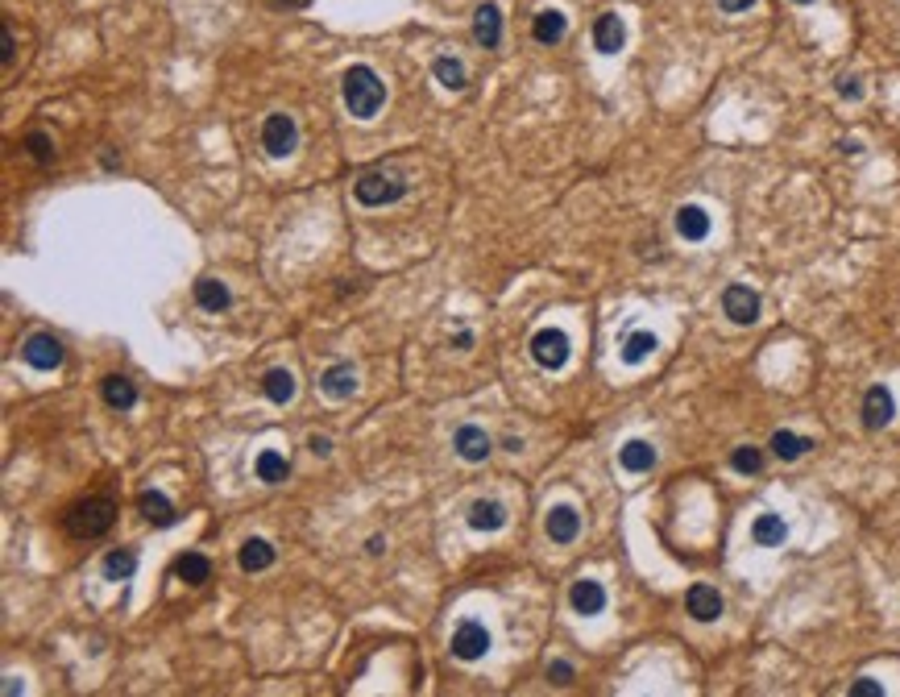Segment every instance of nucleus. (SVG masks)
I'll use <instances>...</instances> for the list:
<instances>
[{
    "label": "nucleus",
    "mask_w": 900,
    "mask_h": 697,
    "mask_svg": "<svg viewBox=\"0 0 900 697\" xmlns=\"http://www.w3.org/2000/svg\"><path fill=\"white\" fill-rule=\"evenodd\" d=\"M652 353H656V333H647V328H635V333H626V336H623V362H626V365H644Z\"/></svg>",
    "instance_id": "nucleus-25"
},
{
    "label": "nucleus",
    "mask_w": 900,
    "mask_h": 697,
    "mask_svg": "<svg viewBox=\"0 0 900 697\" xmlns=\"http://www.w3.org/2000/svg\"><path fill=\"white\" fill-rule=\"evenodd\" d=\"M25 150L34 154V162H50V158H54V141H50L46 133H30V138H25Z\"/></svg>",
    "instance_id": "nucleus-34"
},
{
    "label": "nucleus",
    "mask_w": 900,
    "mask_h": 697,
    "mask_svg": "<svg viewBox=\"0 0 900 697\" xmlns=\"http://www.w3.org/2000/svg\"><path fill=\"white\" fill-rule=\"evenodd\" d=\"M21 357H25V365H34V370H59L63 341L50 333H34V336H25V344H21Z\"/></svg>",
    "instance_id": "nucleus-6"
},
{
    "label": "nucleus",
    "mask_w": 900,
    "mask_h": 697,
    "mask_svg": "<svg viewBox=\"0 0 900 697\" xmlns=\"http://www.w3.org/2000/svg\"><path fill=\"white\" fill-rule=\"evenodd\" d=\"M365 548H370V557H382V552H386V540H382V536H370Z\"/></svg>",
    "instance_id": "nucleus-40"
},
{
    "label": "nucleus",
    "mask_w": 900,
    "mask_h": 697,
    "mask_svg": "<svg viewBox=\"0 0 900 697\" xmlns=\"http://www.w3.org/2000/svg\"><path fill=\"white\" fill-rule=\"evenodd\" d=\"M469 344H473V333H457V336H452V349H469Z\"/></svg>",
    "instance_id": "nucleus-42"
},
{
    "label": "nucleus",
    "mask_w": 900,
    "mask_h": 697,
    "mask_svg": "<svg viewBox=\"0 0 900 697\" xmlns=\"http://www.w3.org/2000/svg\"><path fill=\"white\" fill-rule=\"evenodd\" d=\"M353 196H357V204H365V208H386V204H399V199L407 196V183H402L399 175H386V170H370V175H362L353 183Z\"/></svg>",
    "instance_id": "nucleus-3"
},
{
    "label": "nucleus",
    "mask_w": 900,
    "mask_h": 697,
    "mask_svg": "<svg viewBox=\"0 0 900 697\" xmlns=\"http://www.w3.org/2000/svg\"><path fill=\"white\" fill-rule=\"evenodd\" d=\"M452 449H457V457L460 461H486L489 452H494V444H489V436L481 432L478 423H460L457 428V436H452Z\"/></svg>",
    "instance_id": "nucleus-10"
},
{
    "label": "nucleus",
    "mask_w": 900,
    "mask_h": 697,
    "mask_svg": "<svg viewBox=\"0 0 900 697\" xmlns=\"http://www.w3.org/2000/svg\"><path fill=\"white\" fill-rule=\"evenodd\" d=\"M892 415H896V403H892L888 386H867V394H863V423H867L871 432H880V428L892 423Z\"/></svg>",
    "instance_id": "nucleus-9"
},
{
    "label": "nucleus",
    "mask_w": 900,
    "mask_h": 697,
    "mask_svg": "<svg viewBox=\"0 0 900 697\" xmlns=\"http://www.w3.org/2000/svg\"><path fill=\"white\" fill-rule=\"evenodd\" d=\"M295 141H299V129H295V117H286V112H270L262 125V146L270 158H286L295 150Z\"/></svg>",
    "instance_id": "nucleus-4"
},
{
    "label": "nucleus",
    "mask_w": 900,
    "mask_h": 697,
    "mask_svg": "<svg viewBox=\"0 0 900 697\" xmlns=\"http://www.w3.org/2000/svg\"><path fill=\"white\" fill-rule=\"evenodd\" d=\"M565 34H568V17L560 9H544V13H536V21H531V38H536L539 46H556Z\"/></svg>",
    "instance_id": "nucleus-19"
},
{
    "label": "nucleus",
    "mask_w": 900,
    "mask_h": 697,
    "mask_svg": "<svg viewBox=\"0 0 900 697\" xmlns=\"http://www.w3.org/2000/svg\"><path fill=\"white\" fill-rule=\"evenodd\" d=\"M254 473H257V481H266V486H278V481H286L291 465H286V457L278 449H262L254 461Z\"/></svg>",
    "instance_id": "nucleus-24"
},
{
    "label": "nucleus",
    "mask_w": 900,
    "mask_h": 697,
    "mask_svg": "<svg viewBox=\"0 0 900 697\" xmlns=\"http://www.w3.org/2000/svg\"><path fill=\"white\" fill-rule=\"evenodd\" d=\"M133 569H138V557L129 548H117V552H108L104 557V577L108 581H129L133 577Z\"/></svg>",
    "instance_id": "nucleus-32"
},
{
    "label": "nucleus",
    "mask_w": 900,
    "mask_h": 697,
    "mask_svg": "<svg viewBox=\"0 0 900 697\" xmlns=\"http://www.w3.org/2000/svg\"><path fill=\"white\" fill-rule=\"evenodd\" d=\"M275 5H304V0H275Z\"/></svg>",
    "instance_id": "nucleus-43"
},
{
    "label": "nucleus",
    "mask_w": 900,
    "mask_h": 697,
    "mask_svg": "<svg viewBox=\"0 0 900 697\" xmlns=\"http://www.w3.org/2000/svg\"><path fill=\"white\" fill-rule=\"evenodd\" d=\"M722 5V13H743V9H751L755 0H718Z\"/></svg>",
    "instance_id": "nucleus-39"
},
{
    "label": "nucleus",
    "mask_w": 900,
    "mask_h": 697,
    "mask_svg": "<svg viewBox=\"0 0 900 697\" xmlns=\"http://www.w3.org/2000/svg\"><path fill=\"white\" fill-rule=\"evenodd\" d=\"M67 536H75V540H100L112 523H117V502L104 499V494H96V499H83L75 502L67 511Z\"/></svg>",
    "instance_id": "nucleus-2"
},
{
    "label": "nucleus",
    "mask_w": 900,
    "mask_h": 697,
    "mask_svg": "<svg viewBox=\"0 0 900 697\" xmlns=\"http://www.w3.org/2000/svg\"><path fill=\"white\" fill-rule=\"evenodd\" d=\"M838 96L842 100H863V79L859 75H838Z\"/></svg>",
    "instance_id": "nucleus-35"
},
{
    "label": "nucleus",
    "mask_w": 900,
    "mask_h": 697,
    "mask_svg": "<svg viewBox=\"0 0 900 697\" xmlns=\"http://www.w3.org/2000/svg\"><path fill=\"white\" fill-rule=\"evenodd\" d=\"M431 75L440 79V88H449V92L465 88V67H460V59H452V54H440V59L431 63Z\"/></svg>",
    "instance_id": "nucleus-31"
},
{
    "label": "nucleus",
    "mask_w": 900,
    "mask_h": 697,
    "mask_svg": "<svg viewBox=\"0 0 900 697\" xmlns=\"http://www.w3.org/2000/svg\"><path fill=\"white\" fill-rule=\"evenodd\" d=\"M793 5H813V0H793Z\"/></svg>",
    "instance_id": "nucleus-44"
},
{
    "label": "nucleus",
    "mask_w": 900,
    "mask_h": 697,
    "mask_svg": "<svg viewBox=\"0 0 900 697\" xmlns=\"http://www.w3.org/2000/svg\"><path fill=\"white\" fill-rule=\"evenodd\" d=\"M531 357H536L544 370H560L568 362V336L560 328H539L531 336Z\"/></svg>",
    "instance_id": "nucleus-7"
},
{
    "label": "nucleus",
    "mask_w": 900,
    "mask_h": 697,
    "mask_svg": "<svg viewBox=\"0 0 900 697\" xmlns=\"http://www.w3.org/2000/svg\"><path fill=\"white\" fill-rule=\"evenodd\" d=\"M685 610L697 623H714L718 615H722V594H718L714 586H693L685 594Z\"/></svg>",
    "instance_id": "nucleus-12"
},
{
    "label": "nucleus",
    "mask_w": 900,
    "mask_h": 697,
    "mask_svg": "<svg viewBox=\"0 0 900 697\" xmlns=\"http://www.w3.org/2000/svg\"><path fill=\"white\" fill-rule=\"evenodd\" d=\"M676 233L685 237V241H705L710 237V212L702 204H685L676 212Z\"/></svg>",
    "instance_id": "nucleus-20"
},
{
    "label": "nucleus",
    "mask_w": 900,
    "mask_h": 697,
    "mask_svg": "<svg viewBox=\"0 0 900 697\" xmlns=\"http://www.w3.org/2000/svg\"><path fill=\"white\" fill-rule=\"evenodd\" d=\"M237 565H241L245 573H262V569H270L275 565V548H270V540H245L241 544V552H237Z\"/></svg>",
    "instance_id": "nucleus-22"
},
{
    "label": "nucleus",
    "mask_w": 900,
    "mask_h": 697,
    "mask_svg": "<svg viewBox=\"0 0 900 697\" xmlns=\"http://www.w3.org/2000/svg\"><path fill=\"white\" fill-rule=\"evenodd\" d=\"M568 606L577 610V615H585V619H594V615L606 610V589L597 586V581H573V589H568Z\"/></svg>",
    "instance_id": "nucleus-11"
},
{
    "label": "nucleus",
    "mask_w": 900,
    "mask_h": 697,
    "mask_svg": "<svg viewBox=\"0 0 900 697\" xmlns=\"http://www.w3.org/2000/svg\"><path fill=\"white\" fill-rule=\"evenodd\" d=\"M341 92H344V109H349L357 121H373L382 112V104H386V88H382L378 71L365 67V63L344 71Z\"/></svg>",
    "instance_id": "nucleus-1"
},
{
    "label": "nucleus",
    "mask_w": 900,
    "mask_h": 697,
    "mask_svg": "<svg viewBox=\"0 0 900 697\" xmlns=\"http://www.w3.org/2000/svg\"><path fill=\"white\" fill-rule=\"evenodd\" d=\"M473 38H478L486 50H494L502 42V9L498 5H481V9L473 13Z\"/></svg>",
    "instance_id": "nucleus-18"
},
{
    "label": "nucleus",
    "mask_w": 900,
    "mask_h": 697,
    "mask_svg": "<svg viewBox=\"0 0 900 697\" xmlns=\"http://www.w3.org/2000/svg\"><path fill=\"white\" fill-rule=\"evenodd\" d=\"M618 465H623L626 473H647L656 465V449L647 440H626L623 449H618Z\"/></svg>",
    "instance_id": "nucleus-23"
},
{
    "label": "nucleus",
    "mask_w": 900,
    "mask_h": 697,
    "mask_svg": "<svg viewBox=\"0 0 900 697\" xmlns=\"http://www.w3.org/2000/svg\"><path fill=\"white\" fill-rule=\"evenodd\" d=\"M768 449H772L780 461H797V457H805V452L813 449V440L809 436H797V432H776Z\"/></svg>",
    "instance_id": "nucleus-30"
},
{
    "label": "nucleus",
    "mask_w": 900,
    "mask_h": 697,
    "mask_svg": "<svg viewBox=\"0 0 900 697\" xmlns=\"http://www.w3.org/2000/svg\"><path fill=\"white\" fill-rule=\"evenodd\" d=\"M307 449H312L315 457H328V452H333V440H328V436H307Z\"/></svg>",
    "instance_id": "nucleus-38"
},
{
    "label": "nucleus",
    "mask_w": 900,
    "mask_h": 697,
    "mask_svg": "<svg viewBox=\"0 0 900 697\" xmlns=\"http://www.w3.org/2000/svg\"><path fill=\"white\" fill-rule=\"evenodd\" d=\"M196 304L204 307V312H225V307L233 304V295H228L225 283H216V278H199L196 283Z\"/></svg>",
    "instance_id": "nucleus-28"
},
{
    "label": "nucleus",
    "mask_w": 900,
    "mask_h": 697,
    "mask_svg": "<svg viewBox=\"0 0 900 697\" xmlns=\"http://www.w3.org/2000/svg\"><path fill=\"white\" fill-rule=\"evenodd\" d=\"M0 42H5V54H0V59H5V67H9V63H13V34L5 30V38H0Z\"/></svg>",
    "instance_id": "nucleus-41"
},
{
    "label": "nucleus",
    "mask_w": 900,
    "mask_h": 697,
    "mask_svg": "<svg viewBox=\"0 0 900 697\" xmlns=\"http://www.w3.org/2000/svg\"><path fill=\"white\" fill-rule=\"evenodd\" d=\"M175 577L187 581V586H204V581L212 577V565H208V557H199V552H183V557L175 560Z\"/></svg>",
    "instance_id": "nucleus-29"
},
{
    "label": "nucleus",
    "mask_w": 900,
    "mask_h": 697,
    "mask_svg": "<svg viewBox=\"0 0 900 697\" xmlns=\"http://www.w3.org/2000/svg\"><path fill=\"white\" fill-rule=\"evenodd\" d=\"M262 394L270 399V403H278V407H286L295 399V373L291 370H266V378H262Z\"/></svg>",
    "instance_id": "nucleus-26"
},
{
    "label": "nucleus",
    "mask_w": 900,
    "mask_h": 697,
    "mask_svg": "<svg viewBox=\"0 0 900 697\" xmlns=\"http://www.w3.org/2000/svg\"><path fill=\"white\" fill-rule=\"evenodd\" d=\"M469 528L473 531H498V528H507V507H502V502H494V499H478L469 507Z\"/></svg>",
    "instance_id": "nucleus-21"
},
{
    "label": "nucleus",
    "mask_w": 900,
    "mask_h": 697,
    "mask_svg": "<svg viewBox=\"0 0 900 697\" xmlns=\"http://www.w3.org/2000/svg\"><path fill=\"white\" fill-rule=\"evenodd\" d=\"M138 511L146 515V519L154 523V528H170V523L179 519L175 502H170L162 490H141V494H138Z\"/></svg>",
    "instance_id": "nucleus-15"
},
{
    "label": "nucleus",
    "mask_w": 900,
    "mask_h": 697,
    "mask_svg": "<svg viewBox=\"0 0 900 697\" xmlns=\"http://www.w3.org/2000/svg\"><path fill=\"white\" fill-rule=\"evenodd\" d=\"M784 536H789V528H784L780 515H760V519L751 523V540L760 544V548H780Z\"/></svg>",
    "instance_id": "nucleus-27"
},
{
    "label": "nucleus",
    "mask_w": 900,
    "mask_h": 697,
    "mask_svg": "<svg viewBox=\"0 0 900 697\" xmlns=\"http://www.w3.org/2000/svg\"><path fill=\"white\" fill-rule=\"evenodd\" d=\"M548 681L568 685V681H573V664H565V660H552V664H548Z\"/></svg>",
    "instance_id": "nucleus-37"
},
{
    "label": "nucleus",
    "mask_w": 900,
    "mask_h": 697,
    "mask_svg": "<svg viewBox=\"0 0 900 697\" xmlns=\"http://www.w3.org/2000/svg\"><path fill=\"white\" fill-rule=\"evenodd\" d=\"M100 394H104V403L112 411H129V407H138V386L129 382L125 373H108L104 382H100Z\"/></svg>",
    "instance_id": "nucleus-16"
},
{
    "label": "nucleus",
    "mask_w": 900,
    "mask_h": 697,
    "mask_svg": "<svg viewBox=\"0 0 900 697\" xmlns=\"http://www.w3.org/2000/svg\"><path fill=\"white\" fill-rule=\"evenodd\" d=\"M722 312L731 315L734 324H743V328L755 324V320H760V295H755L747 283H731L722 291Z\"/></svg>",
    "instance_id": "nucleus-5"
},
{
    "label": "nucleus",
    "mask_w": 900,
    "mask_h": 697,
    "mask_svg": "<svg viewBox=\"0 0 900 697\" xmlns=\"http://www.w3.org/2000/svg\"><path fill=\"white\" fill-rule=\"evenodd\" d=\"M489 652V631L478 619H465L452 631V656L457 660H481Z\"/></svg>",
    "instance_id": "nucleus-8"
},
{
    "label": "nucleus",
    "mask_w": 900,
    "mask_h": 697,
    "mask_svg": "<svg viewBox=\"0 0 900 697\" xmlns=\"http://www.w3.org/2000/svg\"><path fill=\"white\" fill-rule=\"evenodd\" d=\"M320 391L328 394V399H353V391H357V370H353L349 362L328 365V370L320 373Z\"/></svg>",
    "instance_id": "nucleus-13"
},
{
    "label": "nucleus",
    "mask_w": 900,
    "mask_h": 697,
    "mask_svg": "<svg viewBox=\"0 0 900 697\" xmlns=\"http://www.w3.org/2000/svg\"><path fill=\"white\" fill-rule=\"evenodd\" d=\"M544 528H548L552 544H573L577 540V531H581V515L573 511V507H552L548 519H544Z\"/></svg>",
    "instance_id": "nucleus-17"
},
{
    "label": "nucleus",
    "mask_w": 900,
    "mask_h": 697,
    "mask_svg": "<svg viewBox=\"0 0 900 697\" xmlns=\"http://www.w3.org/2000/svg\"><path fill=\"white\" fill-rule=\"evenodd\" d=\"M626 42V25L618 13H602V17L594 21V46L602 50V54H618Z\"/></svg>",
    "instance_id": "nucleus-14"
},
{
    "label": "nucleus",
    "mask_w": 900,
    "mask_h": 697,
    "mask_svg": "<svg viewBox=\"0 0 900 697\" xmlns=\"http://www.w3.org/2000/svg\"><path fill=\"white\" fill-rule=\"evenodd\" d=\"M731 465H734V473H747V478H751V473L763 470V452L755 449V444H739V449L731 452Z\"/></svg>",
    "instance_id": "nucleus-33"
},
{
    "label": "nucleus",
    "mask_w": 900,
    "mask_h": 697,
    "mask_svg": "<svg viewBox=\"0 0 900 697\" xmlns=\"http://www.w3.org/2000/svg\"><path fill=\"white\" fill-rule=\"evenodd\" d=\"M851 697H884V685L880 681H871V677H863V681H855L851 685Z\"/></svg>",
    "instance_id": "nucleus-36"
}]
</instances>
